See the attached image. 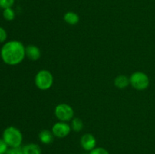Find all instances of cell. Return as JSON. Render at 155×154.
<instances>
[{
  "label": "cell",
  "instance_id": "5b68a950",
  "mask_svg": "<svg viewBox=\"0 0 155 154\" xmlns=\"http://www.w3.org/2000/svg\"><path fill=\"white\" fill-rule=\"evenodd\" d=\"M54 115L58 121L68 122L74 118V110L71 105L63 103L56 106L54 108Z\"/></svg>",
  "mask_w": 155,
  "mask_h": 154
},
{
  "label": "cell",
  "instance_id": "ffe728a7",
  "mask_svg": "<svg viewBox=\"0 0 155 154\" xmlns=\"http://www.w3.org/2000/svg\"><path fill=\"white\" fill-rule=\"evenodd\" d=\"M84 154H86V153H84Z\"/></svg>",
  "mask_w": 155,
  "mask_h": 154
},
{
  "label": "cell",
  "instance_id": "ba28073f",
  "mask_svg": "<svg viewBox=\"0 0 155 154\" xmlns=\"http://www.w3.org/2000/svg\"><path fill=\"white\" fill-rule=\"evenodd\" d=\"M26 57L33 61H36L41 57V51L38 46L35 45H29L25 47Z\"/></svg>",
  "mask_w": 155,
  "mask_h": 154
},
{
  "label": "cell",
  "instance_id": "52a82bcc",
  "mask_svg": "<svg viewBox=\"0 0 155 154\" xmlns=\"http://www.w3.org/2000/svg\"><path fill=\"white\" fill-rule=\"evenodd\" d=\"M96 139L95 136L89 133L84 134L80 138V145L82 148L86 151H92L96 147Z\"/></svg>",
  "mask_w": 155,
  "mask_h": 154
},
{
  "label": "cell",
  "instance_id": "30bf717a",
  "mask_svg": "<svg viewBox=\"0 0 155 154\" xmlns=\"http://www.w3.org/2000/svg\"><path fill=\"white\" fill-rule=\"evenodd\" d=\"M114 85L119 89H124L130 85V78L125 75H119L114 79Z\"/></svg>",
  "mask_w": 155,
  "mask_h": 154
},
{
  "label": "cell",
  "instance_id": "8992f818",
  "mask_svg": "<svg viewBox=\"0 0 155 154\" xmlns=\"http://www.w3.org/2000/svg\"><path fill=\"white\" fill-rule=\"evenodd\" d=\"M71 130L72 129L71 125H69L68 122L58 121L52 125L51 131L55 137L64 138L69 135Z\"/></svg>",
  "mask_w": 155,
  "mask_h": 154
},
{
  "label": "cell",
  "instance_id": "2e32d148",
  "mask_svg": "<svg viewBox=\"0 0 155 154\" xmlns=\"http://www.w3.org/2000/svg\"><path fill=\"white\" fill-rule=\"evenodd\" d=\"M89 154H110L108 151L103 147H95Z\"/></svg>",
  "mask_w": 155,
  "mask_h": 154
},
{
  "label": "cell",
  "instance_id": "8fae6325",
  "mask_svg": "<svg viewBox=\"0 0 155 154\" xmlns=\"http://www.w3.org/2000/svg\"><path fill=\"white\" fill-rule=\"evenodd\" d=\"M64 21L69 25H77L80 21V17L74 11H68L64 15Z\"/></svg>",
  "mask_w": 155,
  "mask_h": 154
},
{
  "label": "cell",
  "instance_id": "ac0fdd59",
  "mask_svg": "<svg viewBox=\"0 0 155 154\" xmlns=\"http://www.w3.org/2000/svg\"><path fill=\"white\" fill-rule=\"evenodd\" d=\"M7 39V33L3 27H0V43H3Z\"/></svg>",
  "mask_w": 155,
  "mask_h": 154
},
{
  "label": "cell",
  "instance_id": "9c48e42d",
  "mask_svg": "<svg viewBox=\"0 0 155 154\" xmlns=\"http://www.w3.org/2000/svg\"><path fill=\"white\" fill-rule=\"evenodd\" d=\"M54 134L48 129H43L39 133V140L43 144H50L54 140Z\"/></svg>",
  "mask_w": 155,
  "mask_h": 154
},
{
  "label": "cell",
  "instance_id": "9a60e30c",
  "mask_svg": "<svg viewBox=\"0 0 155 154\" xmlns=\"http://www.w3.org/2000/svg\"><path fill=\"white\" fill-rule=\"evenodd\" d=\"M15 3V0H0V7L3 9L12 8Z\"/></svg>",
  "mask_w": 155,
  "mask_h": 154
},
{
  "label": "cell",
  "instance_id": "6da1fadb",
  "mask_svg": "<svg viewBox=\"0 0 155 154\" xmlns=\"http://www.w3.org/2000/svg\"><path fill=\"white\" fill-rule=\"evenodd\" d=\"M0 54L5 63L15 66L21 63L25 58V46L20 41H8L2 47Z\"/></svg>",
  "mask_w": 155,
  "mask_h": 154
},
{
  "label": "cell",
  "instance_id": "277c9868",
  "mask_svg": "<svg viewBox=\"0 0 155 154\" xmlns=\"http://www.w3.org/2000/svg\"><path fill=\"white\" fill-rule=\"evenodd\" d=\"M130 82L132 87L137 91H144L149 86L150 79L146 73L136 71L130 76Z\"/></svg>",
  "mask_w": 155,
  "mask_h": 154
},
{
  "label": "cell",
  "instance_id": "e0dca14e",
  "mask_svg": "<svg viewBox=\"0 0 155 154\" xmlns=\"http://www.w3.org/2000/svg\"><path fill=\"white\" fill-rule=\"evenodd\" d=\"M8 146L5 142L3 139H0V154H5L6 151L8 149Z\"/></svg>",
  "mask_w": 155,
  "mask_h": 154
},
{
  "label": "cell",
  "instance_id": "7a4b0ae2",
  "mask_svg": "<svg viewBox=\"0 0 155 154\" xmlns=\"http://www.w3.org/2000/svg\"><path fill=\"white\" fill-rule=\"evenodd\" d=\"M2 139L10 147H18L21 146L22 143L23 134L18 128L9 126L3 131Z\"/></svg>",
  "mask_w": 155,
  "mask_h": 154
},
{
  "label": "cell",
  "instance_id": "d6986e66",
  "mask_svg": "<svg viewBox=\"0 0 155 154\" xmlns=\"http://www.w3.org/2000/svg\"><path fill=\"white\" fill-rule=\"evenodd\" d=\"M5 154H15V148H12V147H11L10 149H8V150L6 151Z\"/></svg>",
  "mask_w": 155,
  "mask_h": 154
},
{
  "label": "cell",
  "instance_id": "5bb4252c",
  "mask_svg": "<svg viewBox=\"0 0 155 154\" xmlns=\"http://www.w3.org/2000/svg\"><path fill=\"white\" fill-rule=\"evenodd\" d=\"M3 17L6 21H13L15 18V13L12 8H5L3 11Z\"/></svg>",
  "mask_w": 155,
  "mask_h": 154
},
{
  "label": "cell",
  "instance_id": "4fadbf2b",
  "mask_svg": "<svg viewBox=\"0 0 155 154\" xmlns=\"http://www.w3.org/2000/svg\"><path fill=\"white\" fill-rule=\"evenodd\" d=\"M71 129L75 132H80L84 128V124H83V121L80 119V118H74L71 120Z\"/></svg>",
  "mask_w": 155,
  "mask_h": 154
},
{
  "label": "cell",
  "instance_id": "3957f363",
  "mask_svg": "<svg viewBox=\"0 0 155 154\" xmlns=\"http://www.w3.org/2000/svg\"><path fill=\"white\" fill-rule=\"evenodd\" d=\"M35 85L41 91H47L51 88L54 83V76L50 71L41 69L35 75Z\"/></svg>",
  "mask_w": 155,
  "mask_h": 154
},
{
  "label": "cell",
  "instance_id": "7c38bea8",
  "mask_svg": "<svg viewBox=\"0 0 155 154\" xmlns=\"http://www.w3.org/2000/svg\"><path fill=\"white\" fill-rule=\"evenodd\" d=\"M24 154H42V149L40 146L36 143H28L23 146Z\"/></svg>",
  "mask_w": 155,
  "mask_h": 154
}]
</instances>
